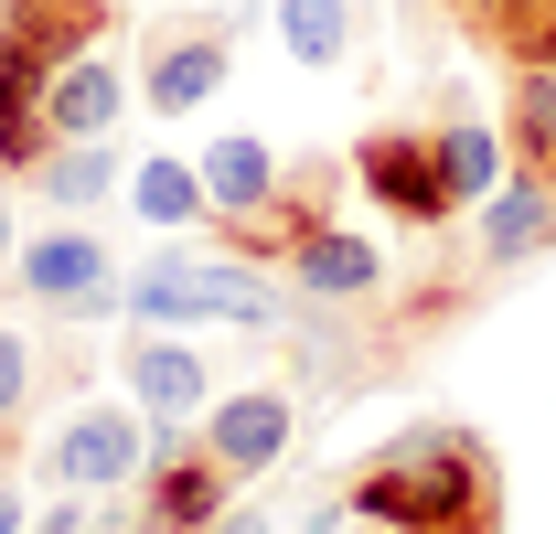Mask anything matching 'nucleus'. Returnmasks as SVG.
Listing matches in <instances>:
<instances>
[{
	"label": "nucleus",
	"mask_w": 556,
	"mask_h": 534,
	"mask_svg": "<svg viewBox=\"0 0 556 534\" xmlns=\"http://www.w3.org/2000/svg\"><path fill=\"white\" fill-rule=\"evenodd\" d=\"M503 139L525 171L556 182V65H503Z\"/></svg>",
	"instance_id": "f3484780"
},
{
	"label": "nucleus",
	"mask_w": 556,
	"mask_h": 534,
	"mask_svg": "<svg viewBox=\"0 0 556 534\" xmlns=\"http://www.w3.org/2000/svg\"><path fill=\"white\" fill-rule=\"evenodd\" d=\"M278 278H289L300 300H375V289H386V257H375L364 236H343V225H311Z\"/></svg>",
	"instance_id": "ddd939ff"
},
{
	"label": "nucleus",
	"mask_w": 556,
	"mask_h": 534,
	"mask_svg": "<svg viewBox=\"0 0 556 534\" xmlns=\"http://www.w3.org/2000/svg\"><path fill=\"white\" fill-rule=\"evenodd\" d=\"M11 289H22L43 321H97V310H118V300H129V289H118V257H108L86 225L33 236V246L11 257Z\"/></svg>",
	"instance_id": "0eeeda50"
},
{
	"label": "nucleus",
	"mask_w": 556,
	"mask_h": 534,
	"mask_svg": "<svg viewBox=\"0 0 556 534\" xmlns=\"http://www.w3.org/2000/svg\"><path fill=\"white\" fill-rule=\"evenodd\" d=\"M439 171H450V193H460V214L503 182V129L492 118H471L460 97H439Z\"/></svg>",
	"instance_id": "a211bd4d"
},
{
	"label": "nucleus",
	"mask_w": 556,
	"mask_h": 534,
	"mask_svg": "<svg viewBox=\"0 0 556 534\" xmlns=\"http://www.w3.org/2000/svg\"><path fill=\"white\" fill-rule=\"evenodd\" d=\"M11 225H22V214H11V182H0V267L22 257V236H11Z\"/></svg>",
	"instance_id": "b1692460"
},
{
	"label": "nucleus",
	"mask_w": 556,
	"mask_h": 534,
	"mask_svg": "<svg viewBox=\"0 0 556 534\" xmlns=\"http://www.w3.org/2000/svg\"><path fill=\"white\" fill-rule=\"evenodd\" d=\"M225 75H236V22H150V43H139V107L150 118H193L204 97H225Z\"/></svg>",
	"instance_id": "423d86ee"
},
{
	"label": "nucleus",
	"mask_w": 556,
	"mask_h": 534,
	"mask_svg": "<svg viewBox=\"0 0 556 534\" xmlns=\"http://www.w3.org/2000/svg\"><path fill=\"white\" fill-rule=\"evenodd\" d=\"M54 54H33V43H11L0 33V182H22L43 150H54Z\"/></svg>",
	"instance_id": "9b49d317"
},
{
	"label": "nucleus",
	"mask_w": 556,
	"mask_h": 534,
	"mask_svg": "<svg viewBox=\"0 0 556 534\" xmlns=\"http://www.w3.org/2000/svg\"><path fill=\"white\" fill-rule=\"evenodd\" d=\"M0 534H22V492H11V470H0Z\"/></svg>",
	"instance_id": "393cba45"
},
{
	"label": "nucleus",
	"mask_w": 556,
	"mask_h": 534,
	"mask_svg": "<svg viewBox=\"0 0 556 534\" xmlns=\"http://www.w3.org/2000/svg\"><path fill=\"white\" fill-rule=\"evenodd\" d=\"M0 33L54 54V65H75V54H97L118 33V0H0Z\"/></svg>",
	"instance_id": "4468645a"
},
{
	"label": "nucleus",
	"mask_w": 556,
	"mask_h": 534,
	"mask_svg": "<svg viewBox=\"0 0 556 534\" xmlns=\"http://www.w3.org/2000/svg\"><path fill=\"white\" fill-rule=\"evenodd\" d=\"M139 460H150V438H139L129 406H86L54 438V481L65 492H139Z\"/></svg>",
	"instance_id": "f8f14e48"
},
{
	"label": "nucleus",
	"mask_w": 556,
	"mask_h": 534,
	"mask_svg": "<svg viewBox=\"0 0 556 534\" xmlns=\"http://www.w3.org/2000/svg\"><path fill=\"white\" fill-rule=\"evenodd\" d=\"M204 438L225 449L236 481H257V470L289 460V438H300V385H247V396H214L204 406Z\"/></svg>",
	"instance_id": "9d476101"
},
{
	"label": "nucleus",
	"mask_w": 556,
	"mask_h": 534,
	"mask_svg": "<svg viewBox=\"0 0 556 534\" xmlns=\"http://www.w3.org/2000/svg\"><path fill=\"white\" fill-rule=\"evenodd\" d=\"M118 374H129V396L150 406V428H182V417H204V406H214V364L193 353V342H172L161 321H139V332H129Z\"/></svg>",
	"instance_id": "1a4fd4ad"
},
{
	"label": "nucleus",
	"mask_w": 556,
	"mask_h": 534,
	"mask_svg": "<svg viewBox=\"0 0 556 534\" xmlns=\"http://www.w3.org/2000/svg\"><path fill=\"white\" fill-rule=\"evenodd\" d=\"M129 97L139 86L108 65V54H75V65H54V97H43V107H54V139H108L129 118Z\"/></svg>",
	"instance_id": "dca6fc26"
},
{
	"label": "nucleus",
	"mask_w": 556,
	"mask_h": 534,
	"mask_svg": "<svg viewBox=\"0 0 556 534\" xmlns=\"http://www.w3.org/2000/svg\"><path fill=\"white\" fill-rule=\"evenodd\" d=\"M343 524H353V534H386V524H364V513H343Z\"/></svg>",
	"instance_id": "a878e982"
},
{
	"label": "nucleus",
	"mask_w": 556,
	"mask_h": 534,
	"mask_svg": "<svg viewBox=\"0 0 556 534\" xmlns=\"http://www.w3.org/2000/svg\"><path fill=\"white\" fill-rule=\"evenodd\" d=\"M129 503H139V524H150V534H204L214 513L236 503V470H225V449L204 438V417H182V428L150 438Z\"/></svg>",
	"instance_id": "20e7f679"
},
{
	"label": "nucleus",
	"mask_w": 556,
	"mask_h": 534,
	"mask_svg": "<svg viewBox=\"0 0 556 534\" xmlns=\"http://www.w3.org/2000/svg\"><path fill=\"white\" fill-rule=\"evenodd\" d=\"M546 246H556V182L514 161V171L471 203V278H514V267H535Z\"/></svg>",
	"instance_id": "6e6552de"
},
{
	"label": "nucleus",
	"mask_w": 556,
	"mask_h": 534,
	"mask_svg": "<svg viewBox=\"0 0 556 534\" xmlns=\"http://www.w3.org/2000/svg\"><path fill=\"white\" fill-rule=\"evenodd\" d=\"M353 193L375 214H396V225H417V236H450L460 225V193L439 171V129H407V118L353 139Z\"/></svg>",
	"instance_id": "7ed1b4c3"
},
{
	"label": "nucleus",
	"mask_w": 556,
	"mask_h": 534,
	"mask_svg": "<svg viewBox=\"0 0 556 534\" xmlns=\"http://www.w3.org/2000/svg\"><path fill=\"white\" fill-rule=\"evenodd\" d=\"M22 182L54 203V214H97V203L129 182V161H118V139H54V150L22 171Z\"/></svg>",
	"instance_id": "2eb2a0df"
},
{
	"label": "nucleus",
	"mask_w": 556,
	"mask_h": 534,
	"mask_svg": "<svg viewBox=\"0 0 556 534\" xmlns=\"http://www.w3.org/2000/svg\"><path fill=\"white\" fill-rule=\"evenodd\" d=\"M332 503L386 534H503V460H492L482 428L417 417L353 470H332Z\"/></svg>",
	"instance_id": "f257e3e1"
},
{
	"label": "nucleus",
	"mask_w": 556,
	"mask_h": 534,
	"mask_svg": "<svg viewBox=\"0 0 556 534\" xmlns=\"http://www.w3.org/2000/svg\"><path fill=\"white\" fill-rule=\"evenodd\" d=\"M503 65H556V0H535V11L514 22V43H503Z\"/></svg>",
	"instance_id": "5701e85b"
},
{
	"label": "nucleus",
	"mask_w": 556,
	"mask_h": 534,
	"mask_svg": "<svg viewBox=\"0 0 556 534\" xmlns=\"http://www.w3.org/2000/svg\"><path fill=\"white\" fill-rule=\"evenodd\" d=\"M439 11H450V22H460L482 54H503V43H514V22H525L535 0H439Z\"/></svg>",
	"instance_id": "4be33fe9"
},
{
	"label": "nucleus",
	"mask_w": 556,
	"mask_h": 534,
	"mask_svg": "<svg viewBox=\"0 0 556 534\" xmlns=\"http://www.w3.org/2000/svg\"><path fill=\"white\" fill-rule=\"evenodd\" d=\"M129 321H247V332H289L300 321V289L278 278V267H247V257H150L129 278V300H118Z\"/></svg>",
	"instance_id": "f03ea898"
},
{
	"label": "nucleus",
	"mask_w": 556,
	"mask_h": 534,
	"mask_svg": "<svg viewBox=\"0 0 556 534\" xmlns=\"http://www.w3.org/2000/svg\"><path fill=\"white\" fill-rule=\"evenodd\" d=\"M86 374H97V342H86V321H43V332H0V470L22 460V438H33L43 396H75Z\"/></svg>",
	"instance_id": "39448f33"
},
{
	"label": "nucleus",
	"mask_w": 556,
	"mask_h": 534,
	"mask_svg": "<svg viewBox=\"0 0 556 534\" xmlns=\"http://www.w3.org/2000/svg\"><path fill=\"white\" fill-rule=\"evenodd\" d=\"M278 43L311 75H332L353 43H364V0H278Z\"/></svg>",
	"instance_id": "6ab92c4d"
},
{
	"label": "nucleus",
	"mask_w": 556,
	"mask_h": 534,
	"mask_svg": "<svg viewBox=\"0 0 556 534\" xmlns=\"http://www.w3.org/2000/svg\"><path fill=\"white\" fill-rule=\"evenodd\" d=\"M278 171H289V161H278L257 129H247V139H214V150H204V193H214V214H247V203H268V193H278Z\"/></svg>",
	"instance_id": "aec40b11"
},
{
	"label": "nucleus",
	"mask_w": 556,
	"mask_h": 534,
	"mask_svg": "<svg viewBox=\"0 0 556 534\" xmlns=\"http://www.w3.org/2000/svg\"><path fill=\"white\" fill-rule=\"evenodd\" d=\"M129 214H139V225H204V214H214L204 161H139V171H129Z\"/></svg>",
	"instance_id": "412c9836"
}]
</instances>
